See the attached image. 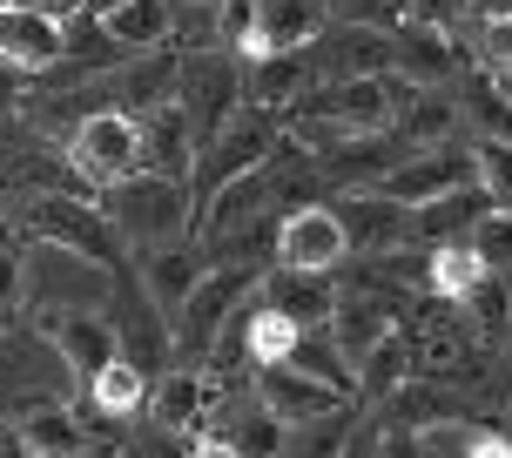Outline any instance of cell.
<instances>
[{
  "mask_svg": "<svg viewBox=\"0 0 512 458\" xmlns=\"http://www.w3.org/2000/svg\"><path fill=\"white\" fill-rule=\"evenodd\" d=\"M102 216L115 223V236L142 243V250H162V243H182L196 229V196H189V182H169V176H128L108 189Z\"/></svg>",
  "mask_w": 512,
  "mask_h": 458,
  "instance_id": "cell-1",
  "label": "cell"
},
{
  "mask_svg": "<svg viewBox=\"0 0 512 458\" xmlns=\"http://www.w3.org/2000/svg\"><path fill=\"white\" fill-rule=\"evenodd\" d=\"M256 290H263V277H256V263H216L196 290H189V304L176 310V324H169V337H176V357L182 371H196V364H209V351H216V337L230 331V317L243 304H250Z\"/></svg>",
  "mask_w": 512,
  "mask_h": 458,
  "instance_id": "cell-2",
  "label": "cell"
},
{
  "mask_svg": "<svg viewBox=\"0 0 512 458\" xmlns=\"http://www.w3.org/2000/svg\"><path fill=\"white\" fill-rule=\"evenodd\" d=\"M21 270H27V310H34V324L68 317V310H108V297H115V270H102V263H88L75 250L34 243V250H21Z\"/></svg>",
  "mask_w": 512,
  "mask_h": 458,
  "instance_id": "cell-3",
  "label": "cell"
},
{
  "mask_svg": "<svg viewBox=\"0 0 512 458\" xmlns=\"http://www.w3.org/2000/svg\"><path fill=\"white\" fill-rule=\"evenodd\" d=\"M68 169L81 182H102V189L142 176V115L102 108V115L75 122V135H68Z\"/></svg>",
  "mask_w": 512,
  "mask_h": 458,
  "instance_id": "cell-4",
  "label": "cell"
},
{
  "mask_svg": "<svg viewBox=\"0 0 512 458\" xmlns=\"http://www.w3.org/2000/svg\"><path fill=\"white\" fill-rule=\"evenodd\" d=\"M236 102H243V75H236L223 54H189L176 75V115L196 135V155L236 122Z\"/></svg>",
  "mask_w": 512,
  "mask_h": 458,
  "instance_id": "cell-5",
  "label": "cell"
},
{
  "mask_svg": "<svg viewBox=\"0 0 512 458\" xmlns=\"http://www.w3.org/2000/svg\"><path fill=\"white\" fill-rule=\"evenodd\" d=\"M27 229H34V243H48V250H75L88 263H115V223H108L95 203H81L68 189H41L34 203H27Z\"/></svg>",
  "mask_w": 512,
  "mask_h": 458,
  "instance_id": "cell-6",
  "label": "cell"
},
{
  "mask_svg": "<svg viewBox=\"0 0 512 458\" xmlns=\"http://www.w3.org/2000/svg\"><path fill=\"white\" fill-rule=\"evenodd\" d=\"M270 142H277V128L270 122H256V115H236L216 142H209L203 155H196V169H189V196H196V209L216 203L230 182L256 176L263 169V155H270Z\"/></svg>",
  "mask_w": 512,
  "mask_h": 458,
  "instance_id": "cell-7",
  "label": "cell"
},
{
  "mask_svg": "<svg viewBox=\"0 0 512 458\" xmlns=\"http://www.w3.org/2000/svg\"><path fill=\"white\" fill-rule=\"evenodd\" d=\"M108 324H115V344H122V357H128V364H135L149 384L169 371L176 337H169V324H162V310H155V297L142 290V283H115V297H108Z\"/></svg>",
  "mask_w": 512,
  "mask_h": 458,
  "instance_id": "cell-8",
  "label": "cell"
},
{
  "mask_svg": "<svg viewBox=\"0 0 512 458\" xmlns=\"http://www.w3.org/2000/svg\"><path fill=\"white\" fill-rule=\"evenodd\" d=\"M351 263V243H344V223H337L324 203H304L277 223V270H297V277H331Z\"/></svg>",
  "mask_w": 512,
  "mask_h": 458,
  "instance_id": "cell-9",
  "label": "cell"
},
{
  "mask_svg": "<svg viewBox=\"0 0 512 458\" xmlns=\"http://www.w3.org/2000/svg\"><path fill=\"white\" fill-rule=\"evenodd\" d=\"M465 182H472V155H459V149H411L405 162L378 182V196H391L398 209H425V203H438V196L465 189Z\"/></svg>",
  "mask_w": 512,
  "mask_h": 458,
  "instance_id": "cell-10",
  "label": "cell"
},
{
  "mask_svg": "<svg viewBox=\"0 0 512 458\" xmlns=\"http://www.w3.org/2000/svg\"><path fill=\"white\" fill-rule=\"evenodd\" d=\"M34 331H41L54 351H61V364L75 371V384L102 378L108 364L122 357V344H115V324H108V310H68V317H48V324H34Z\"/></svg>",
  "mask_w": 512,
  "mask_h": 458,
  "instance_id": "cell-11",
  "label": "cell"
},
{
  "mask_svg": "<svg viewBox=\"0 0 512 458\" xmlns=\"http://www.w3.org/2000/svg\"><path fill=\"white\" fill-rule=\"evenodd\" d=\"M256 405L270 411L283 432H297V425H317V418L344 411L351 398H337L331 384L304 378V371H290V364H270V371H256Z\"/></svg>",
  "mask_w": 512,
  "mask_h": 458,
  "instance_id": "cell-12",
  "label": "cell"
},
{
  "mask_svg": "<svg viewBox=\"0 0 512 458\" xmlns=\"http://www.w3.org/2000/svg\"><path fill=\"white\" fill-rule=\"evenodd\" d=\"M331 216L344 223V243H351V250H364V256H391L411 236V209H398L391 196H378V189L331 203Z\"/></svg>",
  "mask_w": 512,
  "mask_h": 458,
  "instance_id": "cell-13",
  "label": "cell"
},
{
  "mask_svg": "<svg viewBox=\"0 0 512 458\" xmlns=\"http://www.w3.org/2000/svg\"><path fill=\"white\" fill-rule=\"evenodd\" d=\"M68 54V27L48 21V14H21V7H0V68H21V75H41V68H61Z\"/></svg>",
  "mask_w": 512,
  "mask_h": 458,
  "instance_id": "cell-14",
  "label": "cell"
},
{
  "mask_svg": "<svg viewBox=\"0 0 512 458\" xmlns=\"http://www.w3.org/2000/svg\"><path fill=\"white\" fill-rule=\"evenodd\" d=\"M317 34H324V0H256L250 61H270V54H304Z\"/></svg>",
  "mask_w": 512,
  "mask_h": 458,
  "instance_id": "cell-15",
  "label": "cell"
},
{
  "mask_svg": "<svg viewBox=\"0 0 512 458\" xmlns=\"http://www.w3.org/2000/svg\"><path fill=\"white\" fill-rule=\"evenodd\" d=\"M324 115H331L351 142H358V135H384V128H391V115H398V88H391L384 75L337 81L331 95H324Z\"/></svg>",
  "mask_w": 512,
  "mask_h": 458,
  "instance_id": "cell-16",
  "label": "cell"
},
{
  "mask_svg": "<svg viewBox=\"0 0 512 458\" xmlns=\"http://www.w3.org/2000/svg\"><path fill=\"white\" fill-rule=\"evenodd\" d=\"M384 418H391V432H438V425H459L465 418V398L438 378H405L384 398Z\"/></svg>",
  "mask_w": 512,
  "mask_h": 458,
  "instance_id": "cell-17",
  "label": "cell"
},
{
  "mask_svg": "<svg viewBox=\"0 0 512 458\" xmlns=\"http://www.w3.org/2000/svg\"><path fill=\"white\" fill-rule=\"evenodd\" d=\"M209 277V250L196 243H162V250H142V290L155 297V310H182L189 290Z\"/></svg>",
  "mask_w": 512,
  "mask_h": 458,
  "instance_id": "cell-18",
  "label": "cell"
},
{
  "mask_svg": "<svg viewBox=\"0 0 512 458\" xmlns=\"http://www.w3.org/2000/svg\"><path fill=\"white\" fill-rule=\"evenodd\" d=\"M391 68H398L411 88H438V81L459 68V48H452V34H445V27L411 21V27L391 34Z\"/></svg>",
  "mask_w": 512,
  "mask_h": 458,
  "instance_id": "cell-19",
  "label": "cell"
},
{
  "mask_svg": "<svg viewBox=\"0 0 512 458\" xmlns=\"http://www.w3.org/2000/svg\"><path fill=\"white\" fill-rule=\"evenodd\" d=\"M189 169H196V135H189V122L176 115V102L142 115V176L189 182Z\"/></svg>",
  "mask_w": 512,
  "mask_h": 458,
  "instance_id": "cell-20",
  "label": "cell"
},
{
  "mask_svg": "<svg viewBox=\"0 0 512 458\" xmlns=\"http://www.w3.org/2000/svg\"><path fill=\"white\" fill-rule=\"evenodd\" d=\"M486 189L479 182H465V189H452V196H438V203L411 209V236H425V243H465L472 229H479V216H486Z\"/></svg>",
  "mask_w": 512,
  "mask_h": 458,
  "instance_id": "cell-21",
  "label": "cell"
},
{
  "mask_svg": "<svg viewBox=\"0 0 512 458\" xmlns=\"http://www.w3.org/2000/svg\"><path fill=\"white\" fill-rule=\"evenodd\" d=\"M108 41H115V54H155V48H169V27H176V7L169 0H128V7H115L108 14Z\"/></svg>",
  "mask_w": 512,
  "mask_h": 458,
  "instance_id": "cell-22",
  "label": "cell"
},
{
  "mask_svg": "<svg viewBox=\"0 0 512 458\" xmlns=\"http://www.w3.org/2000/svg\"><path fill=\"white\" fill-rule=\"evenodd\" d=\"M290 371H304V378L331 384L337 398H351V405H358V371L344 364L331 324H304V331H297V344H290Z\"/></svg>",
  "mask_w": 512,
  "mask_h": 458,
  "instance_id": "cell-23",
  "label": "cell"
},
{
  "mask_svg": "<svg viewBox=\"0 0 512 458\" xmlns=\"http://www.w3.org/2000/svg\"><path fill=\"white\" fill-rule=\"evenodd\" d=\"M21 445L27 458H75V452H95L81 418L68 405H41V411H21Z\"/></svg>",
  "mask_w": 512,
  "mask_h": 458,
  "instance_id": "cell-24",
  "label": "cell"
},
{
  "mask_svg": "<svg viewBox=\"0 0 512 458\" xmlns=\"http://www.w3.org/2000/svg\"><path fill=\"white\" fill-rule=\"evenodd\" d=\"M256 304L283 310V317H297V324H331V277H297V270H277V277L256 290Z\"/></svg>",
  "mask_w": 512,
  "mask_h": 458,
  "instance_id": "cell-25",
  "label": "cell"
},
{
  "mask_svg": "<svg viewBox=\"0 0 512 458\" xmlns=\"http://www.w3.org/2000/svg\"><path fill=\"white\" fill-rule=\"evenodd\" d=\"M405 155H391V142H378V135H358V142H344L337 155H324V176L331 182H344V189H378L391 169H398Z\"/></svg>",
  "mask_w": 512,
  "mask_h": 458,
  "instance_id": "cell-26",
  "label": "cell"
},
{
  "mask_svg": "<svg viewBox=\"0 0 512 458\" xmlns=\"http://www.w3.org/2000/svg\"><path fill=\"white\" fill-rule=\"evenodd\" d=\"M486 277H492L486 256L472 250V236H465V243H438L432 250V283H425V290H432L438 304H459V297H472Z\"/></svg>",
  "mask_w": 512,
  "mask_h": 458,
  "instance_id": "cell-27",
  "label": "cell"
},
{
  "mask_svg": "<svg viewBox=\"0 0 512 458\" xmlns=\"http://www.w3.org/2000/svg\"><path fill=\"white\" fill-rule=\"evenodd\" d=\"M209 432H223L243 458H283V438H290L277 418H270V411L256 405V398H250V405H236V411H223Z\"/></svg>",
  "mask_w": 512,
  "mask_h": 458,
  "instance_id": "cell-28",
  "label": "cell"
},
{
  "mask_svg": "<svg viewBox=\"0 0 512 458\" xmlns=\"http://www.w3.org/2000/svg\"><path fill=\"white\" fill-rule=\"evenodd\" d=\"M384 61H391V41H384L378 27H344L337 48L324 54V75L331 81H364V75H378Z\"/></svg>",
  "mask_w": 512,
  "mask_h": 458,
  "instance_id": "cell-29",
  "label": "cell"
},
{
  "mask_svg": "<svg viewBox=\"0 0 512 458\" xmlns=\"http://www.w3.org/2000/svg\"><path fill=\"white\" fill-rule=\"evenodd\" d=\"M459 122L479 128V142H512V102H506V88L486 75H472L465 81V102H459Z\"/></svg>",
  "mask_w": 512,
  "mask_h": 458,
  "instance_id": "cell-30",
  "label": "cell"
},
{
  "mask_svg": "<svg viewBox=\"0 0 512 458\" xmlns=\"http://www.w3.org/2000/svg\"><path fill=\"white\" fill-rule=\"evenodd\" d=\"M88 398H95V411H102V418H135V411L149 405V378H142L128 357H115L102 378H88Z\"/></svg>",
  "mask_w": 512,
  "mask_h": 458,
  "instance_id": "cell-31",
  "label": "cell"
},
{
  "mask_svg": "<svg viewBox=\"0 0 512 458\" xmlns=\"http://www.w3.org/2000/svg\"><path fill=\"white\" fill-rule=\"evenodd\" d=\"M405 378H411V351H405V337L391 331L378 351L358 364V405H384V398H391Z\"/></svg>",
  "mask_w": 512,
  "mask_h": 458,
  "instance_id": "cell-32",
  "label": "cell"
},
{
  "mask_svg": "<svg viewBox=\"0 0 512 458\" xmlns=\"http://www.w3.org/2000/svg\"><path fill=\"white\" fill-rule=\"evenodd\" d=\"M351 432H358V405L331 411V418H317V425H297V432L283 438V458H344Z\"/></svg>",
  "mask_w": 512,
  "mask_h": 458,
  "instance_id": "cell-33",
  "label": "cell"
},
{
  "mask_svg": "<svg viewBox=\"0 0 512 458\" xmlns=\"http://www.w3.org/2000/svg\"><path fill=\"white\" fill-rule=\"evenodd\" d=\"M304 81H310V48L304 54H270V61H256V75H250V102H297L304 95Z\"/></svg>",
  "mask_w": 512,
  "mask_h": 458,
  "instance_id": "cell-34",
  "label": "cell"
},
{
  "mask_svg": "<svg viewBox=\"0 0 512 458\" xmlns=\"http://www.w3.org/2000/svg\"><path fill=\"white\" fill-rule=\"evenodd\" d=\"M459 128V102H445V95H432V88H418L405 102V142H418V149H445V135Z\"/></svg>",
  "mask_w": 512,
  "mask_h": 458,
  "instance_id": "cell-35",
  "label": "cell"
},
{
  "mask_svg": "<svg viewBox=\"0 0 512 458\" xmlns=\"http://www.w3.org/2000/svg\"><path fill=\"white\" fill-rule=\"evenodd\" d=\"M472 182L486 189V203L512 216V142H479L472 149Z\"/></svg>",
  "mask_w": 512,
  "mask_h": 458,
  "instance_id": "cell-36",
  "label": "cell"
},
{
  "mask_svg": "<svg viewBox=\"0 0 512 458\" xmlns=\"http://www.w3.org/2000/svg\"><path fill=\"white\" fill-rule=\"evenodd\" d=\"M472 250L486 256L492 277H499V270H512V216L486 209V216H479V229H472Z\"/></svg>",
  "mask_w": 512,
  "mask_h": 458,
  "instance_id": "cell-37",
  "label": "cell"
},
{
  "mask_svg": "<svg viewBox=\"0 0 512 458\" xmlns=\"http://www.w3.org/2000/svg\"><path fill=\"white\" fill-rule=\"evenodd\" d=\"M216 41L250 54V41H256V0H223V7H216Z\"/></svg>",
  "mask_w": 512,
  "mask_h": 458,
  "instance_id": "cell-38",
  "label": "cell"
},
{
  "mask_svg": "<svg viewBox=\"0 0 512 458\" xmlns=\"http://www.w3.org/2000/svg\"><path fill=\"white\" fill-rule=\"evenodd\" d=\"M472 304H479V317H486L492 337H512V290H506V277H486L479 290H472Z\"/></svg>",
  "mask_w": 512,
  "mask_h": 458,
  "instance_id": "cell-39",
  "label": "cell"
},
{
  "mask_svg": "<svg viewBox=\"0 0 512 458\" xmlns=\"http://www.w3.org/2000/svg\"><path fill=\"white\" fill-rule=\"evenodd\" d=\"M14 310H27V270H21L14 250H0V324H7Z\"/></svg>",
  "mask_w": 512,
  "mask_h": 458,
  "instance_id": "cell-40",
  "label": "cell"
},
{
  "mask_svg": "<svg viewBox=\"0 0 512 458\" xmlns=\"http://www.w3.org/2000/svg\"><path fill=\"white\" fill-rule=\"evenodd\" d=\"M331 7L351 27H378V21H391V14H398V0H331Z\"/></svg>",
  "mask_w": 512,
  "mask_h": 458,
  "instance_id": "cell-41",
  "label": "cell"
},
{
  "mask_svg": "<svg viewBox=\"0 0 512 458\" xmlns=\"http://www.w3.org/2000/svg\"><path fill=\"white\" fill-rule=\"evenodd\" d=\"M465 7H472V0H411V14H418L425 27H445V21H459Z\"/></svg>",
  "mask_w": 512,
  "mask_h": 458,
  "instance_id": "cell-42",
  "label": "cell"
},
{
  "mask_svg": "<svg viewBox=\"0 0 512 458\" xmlns=\"http://www.w3.org/2000/svg\"><path fill=\"white\" fill-rule=\"evenodd\" d=\"M486 61L512 68V21H486Z\"/></svg>",
  "mask_w": 512,
  "mask_h": 458,
  "instance_id": "cell-43",
  "label": "cell"
},
{
  "mask_svg": "<svg viewBox=\"0 0 512 458\" xmlns=\"http://www.w3.org/2000/svg\"><path fill=\"white\" fill-rule=\"evenodd\" d=\"M378 458H425V438H418V432H384Z\"/></svg>",
  "mask_w": 512,
  "mask_h": 458,
  "instance_id": "cell-44",
  "label": "cell"
},
{
  "mask_svg": "<svg viewBox=\"0 0 512 458\" xmlns=\"http://www.w3.org/2000/svg\"><path fill=\"white\" fill-rule=\"evenodd\" d=\"M189 458H243V452H236L223 432H196V438H189Z\"/></svg>",
  "mask_w": 512,
  "mask_h": 458,
  "instance_id": "cell-45",
  "label": "cell"
},
{
  "mask_svg": "<svg viewBox=\"0 0 512 458\" xmlns=\"http://www.w3.org/2000/svg\"><path fill=\"white\" fill-rule=\"evenodd\" d=\"M465 458H512V438H499V432H472Z\"/></svg>",
  "mask_w": 512,
  "mask_h": 458,
  "instance_id": "cell-46",
  "label": "cell"
},
{
  "mask_svg": "<svg viewBox=\"0 0 512 458\" xmlns=\"http://www.w3.org/2000/svg\"><path fill=\"white\" fill-rule=\"evenodd\" d=\"M344 458H378V425H358L351 445H344Z\"/></svg>",
  "mask_w": 512,
  "mask_h": 458,
  "instance_id": "cell-47",
  "label": "cell"
},
{
  "mask_svg": "<svg viewBox=\"0 0 512 458\" xmlns=\"http://www.w3.org/2000/svg\"><path fill=\"white\" fill-rule=\"evenodd\" d=\"M479 7V21H512V0H472Z\"/></svg>",
  "mask_w": 512,
  "mask_h": 458,
  "instance_id": "cell-48",
  "label": "cell"
},
{
  "mask_svg": "<svg viewBox=\"0 0 512 458\" xmlns=\"http://www.w3.org/2000/svg\"><path fill=\"white\" fill-rule=\"evenodd\" d=\"M115 7H128V0H88V14H95V21H108Z\"/></svg>",
  "mask_w": 512,
  "mask_h": 458,
  "instance_id": "cell-49",
  "label": "cell"
},
{
  "mask_svg": "<svg viewBox=\"0 0 512 458\" xmlns=\"http://www.w3.org/2000/svg\"><path fill=\"white\" fill-rule=\"evenodd\" d=\"M492 81H499V88H506V102H512V68H492Z\"/></svg>",
  "mask_w": 512,
  "mask_h": 458,
  "instance_id": "cell-50",
  "label": "cell"
},
{
  "mask_svg": "<svg viewBox=\"0 0 512 458\" xmlns=\"http://www.w3.org/2000/svg\"><path fill=\"white\" fill-rule=\"evenodd\" d=\"M169 7H223V0H169Z\"/></svg>",
  "mask_w": 512,
  "mask_h": 458,
  "instance_id": "cell-51",
  "label": "cell"
},
{
  "mask_svg": "<svg viewBox=\"0 0 512 458\" xmlns=\"http://www.w3.org/2000/svg\"><path fill=\"white\" fill-rule=\"evenodd\" d=\"M75 458H95V452H75Z\"/></svg>",
  "mask_w": 512,
  "mask_h": 458,
  "instance_id": "cell-52",
  "label": "cell"
}]
</instances>
